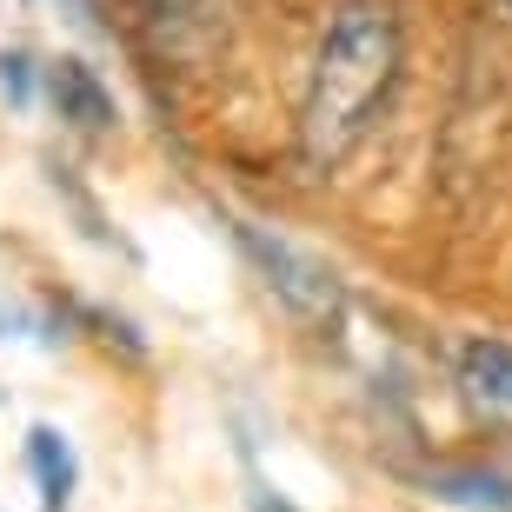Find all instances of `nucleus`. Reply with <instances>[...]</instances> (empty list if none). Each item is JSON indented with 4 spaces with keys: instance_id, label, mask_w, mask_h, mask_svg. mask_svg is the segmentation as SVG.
<instances>
[{
    "instance_id": "nucleus-1",
    "label": "nucleus",
    "mask_w": 512,
    "mask_h": 512,
    "mask_svg": "<svg viewBox=\"0 0 512 512\" xmlns=\"http://www.w3.org/2000/svg\"><path fill=\"white\" fill-rule=\"evenodd\" d=\"M406 74V34L399 14L386 0H340L320 27L313 67H306V94H300V160L313 173H333L346 153H360V140L380 127L386 100L399 94Z\"/></svg>"
},
{
    "instance_id": "nucleus-2",
    "label": "nucleus",
    "mask_w": 512,
    "mask_h": 512,
    "mask_svg": "<svg viewBox=\"0 0 512 512\" xmlns=\"http://www.w3.org/2000/svg\"><path fill=\"white\" fill-rule=\"evenodd\" d=\"M227 233H233V247L260 266L266 293H273L293 320L313 326V333H340V320H346V286H340V273H333V266L313 260L306 247H293L286 233L260 227V220H240V213H227Z\"/></svg>"
},
{
    "instance_id": "nucleus-3",
    "label": "nucleus",
    "mask_w": 512,
    "mask_h": 512,
    "mask_svg": "<svg viewBox=\"0 0 512 512\" xmlns=\"http://www.w3.org/2000/svg\"><path fill=\"white\" fill-rule=\"evenodd\" d=\"M40 87H47V100H54V114L67 120V127H80V133H114L120 127L114 87H107L100 67H87V60L60 54L54 67H40Z\"/></svg>"
},
{
    "instance_id": "nucleus-4",
    "label": "nucleus",
    "mask_w": 512,
    "mask_h": 512,
    "mask_svg": "<svg viewBox=\"0 0 512 512\" xmlns=\"http://www.w3.org/2000/svg\"><path fill=\"white\" fill-rule=\"evenodd\" d=\"M453 380L466 386V399L493 406V413H512V340L499 333H466L453 346Z\"/></svg>"
},
{
    "instance_id": "nucleus-5",
    "label": "nucleus",
    "mask_w": 512,
    "mask_h": 512,
    "mask_svg": "<svg viewBox=\"0 0 512 512\" xmlns=\"http://www.w3.org/2000/svg\"><path fill=\"white\" fill-rule=\"evenodd\" d=\"M20 459H27V473H34L40 486V512H67L80 493V453H74V439L60 433V426H27V446H20Z\"/></svg>"
},
{
    "instance_id": "nucleus-6",
    "label": "nucleus",
    "mask_w": 512,
    "mask_h": 512,
    "mask_svg": "<svg viewBox=\"0 0 512 512\" xmlns=\"http://www.w3.org/2000/svg\"><path fill=\"white\" fill-rule=\"evenodd\" d=\"M419 486L446 506H466V512H512V473L499 466H479V459H459V466H426Z\"/></svg>"
},
{
    "instance_id": "nucleus-7",
    "label": "nucleus",
    "mask_w": 512,
    "mask_h": 512,
    "mask_svg": "<svg viewBox=\"0 0 512 512\" xmlns=\"http://www.w3.org/2000/svg\"><path fill=\"white\" fill-rule=\"evenodd\" d=\"M34 87H40V67H34V60L20 54V47H14V54H0V94L14 100V107H34Z\"/></svg>"
},
{
    "instance_id": "nucleus-8",
    "label": "nucleus",
    "mask_w": 512,
    "mask_h": 512,
    "mask_svg": "<svg viewBox=\"0 0 512 512\" xmlns=\"http://www.w3.org/2000/svg\"><path fill=\"white\" fill-rule=\"evenodd\" d=\"M253 512H300L286 493H273V486H253Z\"/></svg>"
},
{
    "instance_id": "nucleus-9",
    "label": "nucleus",
    "mask_w": 512,
    "mask_h": 512,
    "mask_svg": "<svg viewBox=\"0 0 512 512\" xmlns=\"http://www.w3.org/2000/svg\"><path fill=\"white\" fill-rule=\"evenodd\" d=\"M493 14H506V20H512V0H493Z\"/></svg>"
},
{
    "instance_id": "nucleus-10",
    "label": "nucleus",
    "mask_w": 512,
    "mask_h": 512,
    "mask_svg": "<svg viewBox=\"0 0 512 512\" xmlns=\"http://www.w3.org/2000/svg\"><path fill=\"white\" fill-rule=\"evenodd\" d=\"M80 7H87V0H80Z\"/></svg>"
}]
</instances>
